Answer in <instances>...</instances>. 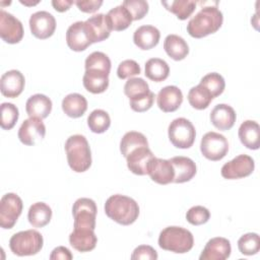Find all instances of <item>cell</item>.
Segmentation results:
<instances>
[{
    "label": "cell",
    "instance_id": "cell-1",
    "mask_svg": "<svg viewBox=\"0 0 260 260\" xmlns=\"http://www.w3.org/2000/svg\"><path fill=\"white\" fill-rule=\"evenodd\" d=\"M222 21V13L216 5L205 6L189 20L187 31L191 37L201 39L216 32L220 28Z\"/></svg>",
    "mask_w": 260,
    "mask_h": 260
},
{
    "label": "cell",
    "instance_id": "cell-2",
    "mask_svg": "<svg viewBox=\"0 0 260 260\" xmlns=\"http://www.w3.org/2000/svg\"><path fill=\"white\" fill-rule=\"evenodd\" d=\"M105 212L107 216L114 221L122 225H129L138 218L139 206L133 198L115 194L107 199Z\"/></svg>",
    "mask_w": 260,
    "mask_h": 260
},
{
    "label": "cell",
    "instance_id": "cell-3",
    "mask_svg": "<svg viewBox=\"0 0 260 260\" xmlns=\"http://www.w3.org/2000/svg\"><path fill=\"white\" fill-rule=\"evenodd\" d=\"M65 151L70 169L76 173H83L91 166V152L88 141L83 135L75 134L67 138Z\"/></svg>",
    "mask_w": 260,
    "mask_h": 260
},
{
    "label": "cell",
    "instance_id": "cell-4",
    "mask_svg": "<svg viewBox=\"0 0 260 260\" xmlns=\"http://www.w3.org/2000/svg\"><path fill=\"white\" fill-rule=\"evenodd\" d=\"M194 245V238L190 231L181 226H168L164 229L158 237V246L178 254L189 252Z\"/></svg>",
    "mask_w": 260,
    "mask_h": 260
},
{
    "label": "cell",
    "instance_id": "cell-5",
    "mask_svg": "<svg viewBox=\"0 0 260 260\" xmlns=\"http://www.w3.org/2000/svg\"><path fill=\"white\" fill-rule=\"evenodd\" d=\"M44 244L43 236L36 230H26L14 234L9 241V247L17 256H31L38 254Z\"/></svg>",
    "mask_w": 260,
    "mask_h": 260
},
{
    "label": "cell",
    "instance_id": "cell-6",
    "mask_svg": "<svg viewBox=\"0 0 260 260\" xmlns=\"http://www.w3.org/2000/svg\"><path fill=\"white\" fill-rule=\"evenodd\" d=\"M169 139L177 148H189L193 145L196 131L193 124L186 118H177L171 122L168 128Z\"/></svg>",
    "mask_w": 260,
    "mask_h": 260
},
{
    "label": "cell",
    "instance_id": "cell-7",
    "mask_svg": "<svg viewBox=\"0 0 260 260\" xmlns=\"http://www.w3.org/2000/svg\"><path fill=\"white\" fill-rule=\"evenodd\" d=\"M200 150L202 155L207 159L212 161L220 160L228 154V139L217 132H207L201 139Z\"/></svg>",
    "mask_w": 260,
    "mask_h": 260
},
{
    "label": "cell",
    "instance_id": "cell-8",
    "mask_svg": "<svg viewBox=\"0 0 260 260\" xmlns=\"http://www.w3.org/2000/svg\"><path fill=\"white\" fill-rule=\"evenodd\" d=\"M96 204L90 198L77 199L72 207V214L74 218V229H95Z\"/></svg>",
    "mask_w": 260,
    "mask_h": 260
},
{
    "label": "cell",
    "instance_id": "cell-9",
    "mask_svg": "<svg viewBox=\"0 0 260 260\" xmlns=\"http://www.w3.org/2000/svg\"><path fill=\"white\" fill-rule=\"evenodd\" d=\"M22 200L15 193H6L0 200V225L12 229L22 212Z\"/></svg>",
    "mask_w": 260,
    "mask_h": 260
},
{
    "label": "cell",
    "instance_id": "cell-10",
    "mask_svg": "<svg viewBox=\"0 0 260 260\" xmlns=\"http://www.w3.org/2000/svg\"><path fill=\"white\" fill-rule=\"evenodd\" d=\"M255 169L254 159L247 154H240L224 164L220 174L224 179L236 180L250 176Z\"/></svg>",
    "mask_w": 260,
    "mask_h": 260
},
{
    "label": "cell",
    "instance_id": "cell-11",
    "mask_svg": "<svg viewBox=\"0 0 260 260\" xmlns=\"http://www.w3.org/2000/svg\"><path fill=\"white\" fill-rule=\"evenodd\" d=\"M0 37L8 44H17L23 38L21 21L3 9L0 10Z\"/></svg>",
    "mask_w": 260,
    "mask_h": 260
},
{
    "label": "cell",
    "instance_id": "cell-12",
    "mask_svg": "<svg viewBox=\"0 0 260 260\" xmlns=\"http://www.w3.org/2000/svg\"><path fill=\"white\" fill-rule=\"evenodd\" d=\"M29 28L37 39L46 40L55 32L56 19L48 11H37L30 15Z\"/></svg>",
    "mask_w": 260,
    "mask_h": 260
},
{
    "label": "cell",
    "instance_id": "cell-13",
    "mask_svg": "<svg viewBox=\"0 0 260 260\" xmlns=\"http://www.w3.org/2000/svg\"><path fill=\"white\" fill-rule=\"evenodd\" d=\"M46 135V126L42 119L29 117L24 120L18 130V138L25 145H35Z\"/></svg>",
    "mask_w": 260,
    "mask_h": 260
},
{
    "label": "cell",
    "instance_id": "cell-14",
    "mask_svg": "<svg viewBox=\"0 0 260 260\" xmlns=\"http://www.w3.org/2000/svg\"><path fill=\"white\" fill-rule=\"evenodd\" d=\"M66 43L67 46L75 52L84 51L92 44L85 21H76L67 28Z\"/></svg>",
    "mask_w": 260,
    "mask_h": 260
},
{
    "label": "cell",
    "instance_id": "cell-15",
    "mask_svg": "<svg viewBox=\"0 0 260 260\" xmlns=\"http://www.w3.org/2000/svg\"><path fill=\"white\" fill-rule=\"evenodd\" d=\"M154 157L148 146H141L132 150L127 156V167L135 175H147L149 165Z\"/></svg>",
    "mask_w": 260,
    "mask_h": 260
},
{
    "label": "cell",
    "instance_id": "cell-16",
    "mask_svg": "<svg viewBox=\"0 0 260 260\" xmlns=\"http://www.w3.org/2000/svg\"><path fill=\"white\" fill-rule=\"evenodd\" d=\"M232 252V247L231 243L228 239L222 238V237H216L210 239L199 259L200 260H225L230 257Z\"/></svg>",
    "mask_w": 260,
    "mask_h": 260
},
{
    "label": "cell",
    "instance_id": "cell-17",
    "mask_svg": "<svg viewBox=\"0 0 260 260\" xmlns=\"http://www.w3.org/2000/svg\"><path fill=\"white\" fill-rule=\"evenodd\" d=\"M25 79L23 74L15 69L5 72L1 76L0 89L4 96L14 99L18 96L24 88Z\"/></svg>",
    "mask_w": 260,
    "mask_h": 260
},
{
    "label": "cell",
    "instance_id": "cell-18",
    "mask_svg": "<svg viewBox=\"0 0 260 260\" xmlns=\"http://www.w3.org/2000/svg\"><path fill=\"white\" fill-rule=\"evenodd\" d=\"M158 108L165 113L177 111L183 103V93L178 86L168 85L162 87L156 96Z\"/></svg>",
    "mask_w": 260,
    "mask_h": 260
},
{
    "label": "cell",
    "instance_id": "cell-19",
    "mask_svg": "<svg viewBox=\"0 0 260 260\" xmlns=\"http://www.w3.org/2000/svg\"><path fill=\"white\" fill-rule=\"evenodd\" d=\"M147 175H149L153 182L159 185H167L173 183L175 172L169 159H162L154 156L149 165Z\"/></svg>",
    "mask_w": 260,
    "mask_h": 260
},
{
    "label": "cell",
    "instance_id": "cell-20",
    "mask_svg": "<svg viewBox=\"0 0 260 260\" xmlns=\"http://www.w3.org/2000/svg\"><path fill=\"white\" fill-rule=\"evenodd\" d=\"M69 243L78 252H89L95 248L98 238L94 230L73 229L69 236Z\"/></svg>",
    "mask_w": 260,
    "mask_h": 260
},
{
    "label": "cell",
    "instance_id": "cell-21",
    "mask_svg": "<svg viewBox=\"0 0 260 260\" xmlns=\"http://www.w3.org/2000/svg\"><path fill=\"white\" fill-rule=\"evenodd\" d=\"M85 25L89 32L92 44L103 42L110 37L112 28L103 13L94 14L85 20Z\"/></svg>",
    "mask_w": 260,
    "mask_h": 260
},
{
    "label": "cell",
    "instance_id": "cell-22",
    "mask_svg": "<svg viewBox=\"0 0 260 260\" xmlns=\"http://www.w3.org/2000/svg\"><path fill=\"white\" fill-rule=\"evenodd\" d=\"M237 116L235 110L226 104L216 105L210 113V121L212 125L219 130H230L235 122Z\"/></svg>",
    "mask_w": 260,
    "mask_h": 260
},
{
    "label": "cell",
    "instance_id": "cell-23",
    "mask_svg": "<svg viewBox=\"0 0 260 260\" xmlns=\"http://www.w3.org/2000/svg\"><path fill=\"white\" fill-rule=\"evenodd\" d=\"M174 168V183H185L193 179L196 175V165L194 160L187 156H174L169 159Z\"/></svg>",
    "mask_w": 260,
    "mask_h": 260
},
{
    "label": "cell",
    "instance_id": "cell-24",
    "mask_svg": "<svg viewBox=\"0 0 260 260\" xmlns=\"http://www.w3.org/2000/svg\"><path fill=\"white\" fill-rule=\"evenodd\" d=\"M109 74L99 69H86L82 78L83 86L91 93H102L109 86Z\"/></svg>",
    "mask_w": 260,
    "mask_h": 260
},
{
    "label": "cell",
    "instance_id": "cell-25",
    "mask_svg": "<svg viewBox=\"0 0 260 260\" xmlns=\"http://www.w3.org/2000/svg\"><path fill=\"white\" fill-rule=\"evenodd\" d=\"M160 38L159 30L153 25H141L133 34L134 44L141 50L154 48Z\"/></svg>",
    "mask_w": 260,
    "mask_h": 260
},
{
    "label": "cell",
    "instance_id": "cell-26",
    "mask_svg": "<svg viewBox=\"0 0 260 260\" xmlns=\"http://www.w3.org/2000/svg\"><path fill=\"white\" fill-rule=\"evenodd\" d=\"M238 135L247 148L256 150L260 147V127L256 121H244L239 128Z\"/></svg>",
    "mask_w": 260,
    "mask_h": 260
},
{
    "label": "cell",
    "instance_id": "cell-27",
    "mask_svg": "<svg viewBox=\"0 0 260 260\" xmlns=\"http://www.w3.org/2000/svg\"><path fill=\"white\" fill-rule=\"evenodd\" d=\"M25 111L29 117L45 119L52 111V101L45 94H34L26 101Z\"/></svg>",
    "mask_w": 260,
    "mask_h": 260
},
{
    "label": "cell",
    "instance_id": "cell-28",
    "mask_svg": "<svg viewBox=\"0 0 260 260\" xmlns=\"http://www.w3.org/2000/svg\"><path fill=\"white\" fill-rule=\"evenodd\" d=\"M62 110L70 118H79L87 110V101L80 93H69L62 101Z\"/></svg>",
    "mask_w": 260,
    "mask_h": 260
},
{
    "label": "cell",
    "instance_id": "cell-29",
    "mask_svg": "<svg viewBox=\"0 0 260 260\" xmlns=\"http://www.w3.org/2000/svg\"><path fill=\"white\" fill-rule=\"evenodd\" d=\"M164 49L168 56L175 61L183 60L189 54V47L186 41L177 35H169L165 39Z\"/></svg>",
    "mask_w": 260,
    "mask_h": 260
},
{
    "label": "cell",
    "instance_id": "cell-30",
    "mask_svg": "<svg viewBox=\"0 0 260 260\" xmlns=\"http://www.w3.org/2000/svg\"><path fill=\"white\" fill-rule=\"evenodd\" d=\"M106 17L112 30H116V31H121L126 29L127 27H129V25L133 20L130 12L122 4L112 8L106 14Z\"/></svg>",
    "mask_w": 260,
    "mask_h": 260
},
{
    "label": "cell",
    "instance_id": "cell-31",
    "mask_svg": "<svg viewBox=\"0 0 260 260\" xmlns=\"http://www.w3.org/2000/svg\"><path fill=\"white\" fill-rule=\"evenodd\" d=\"M27 218L32 226L43 228L50 222L52 218V209L44 202H36L29 207Z\"/></svg>",
    "mask_w": 260,
    "mask_h": 260
},
{
    "label": "cell",
    "instance_id": "cell-32",
    "mask_svg": "<svg viewBox=\"0 0 260 260\" xmlns=\"http://www.w3.org/2000/svg\"><path fill=\"white\" fill-rule=\"evenodd\" d=\"M145 76L155 82L164 81L170 74L168 63L159 58H150L145 63Z\"/></svg>",
    "mask_w": 260,
    "mask_h": 260
},
{
    "label": "cell",
    "instance_id": "cell-33",
    "mask_svg": "<svg viewBox=\"0 0 260 260\" xmlns=\"http://www.w3.org/2000/svg\"><path fill=\"white\" fill-rule=\"evenodd\" d=\"M161 4L166 7L167 10L176 14V16L181 20H185L191 16L196 8V2L193 0L161 1Z\"/></svg>",
    "mask_w": 260,
    "mask_h": 260
},
{
    "label": "cell",
    "instance_id": "cell-34",
    "mask_svg": "<svg viewBox=\"0 0 260 260\" xmlns=\"http://www.w3.org/2000/svg\"><path fill=\"white\" fill-rule=\"evenodd\" d=\"M148 146L146 137L137 131H129L124 134L120 142V151L124 157H126L132 150L141 147Z\"/></svg>",
    "mask_w": 260,
    "mask_h": 260
},
{
    "label": "cell",
    "instance_id": "cell-35",
    "mask_svg": "<svg viewBox=\"0 0 260 260\" xmlns=\"http://www.w3.org/2000/svg\"><path fill=\"white\" fill-rule=\"evenodd\" d=\"M212 100L213 98L208 89L201 84L193 86L188 92V102L196 110L206 109Z\"/></svg>",
    "mask_w": 260,
    "mask_h": 260
},
{
    "label": "cell",
    "instance_id": "cell-36",
    "mask_svg": "<svg viewBox=\"0 0 260 260\" xmlns=\"http://www.w3.org/2000/svg\"><path fill=\"white\" fill-rule=\"evenodd\" d=\"M87 125L93 133H104L111 125V118L109 114L101 109L92 111L87 117Z\"/></svg>",
    "mask_w": 260,
    "mask_h": 260
},
{
    "label": "cell",
    "instance_id": "cell-37",
    "mask_svg": "<svg viewBox=\"0 0 260 260\" xmlns=\"http://www.w3.org/2000/svg\"><path fill=\"white\" fill-rule=\"evenodd\" d=\"M149 91L148 83L140 77H131L124 85V93L129 98V101L141 98Z\"/></svg>",
    "mask_w": 260,
    "mask_h": 260
},
{
    "label": "cell",
    "instance_id": "cell-38",
    "mask_svg": "<svg viewBox=\"0 0 260 260\" xmlns=\"http://www.w3.org/2000/svg\"><path fill=\"white\" fill-rule=\"evenodd\" d=\"M199 84L207 88L213 99L220 95L223 92L225 87V81L223 77L216 72H211L204 75L201 78Z\"/></svg>",
    "mask_w": 260,
    "mask_h": 260
},
{
    "label": "cell",
    "instance_id": "cell-39",
    "mask_svg": "<svg viewBox=\"0 0 260 260\" xmlns=\"http://www.w3.org/2000/svg\"><path fill=\"white\" fill-rule=\"evenodd\" d=\"M239 251L247 256L255 255L260 250V239L256 233H248L238 240Z\"/></svg>",
    "mask_w": 260,
    "mask_h": 260
},
{
    "label": "cell",
    "instance_id": "cell-40",
    "mask_svg": "<svg viewBox=\"0 0 260 260\" xmlns=\"http://www.w3.org/2000/svg\"><path fill=\"white\" fill-rule=\"evenodd\" d=\"M85 70L86 69H99L110 73L111 71V60L110 58L103 52H92L89 54L84 63Z\"/></svg>",
    "mask_w": 260,
    "mask_h": 260
},
{
    "label": "cell",
    "instance_id": "cell-41",
    "mask_svg": "<svg viewBox=\"0 0 260 260\" xmlns=\"http://www.w3.org/2000/svg\"><path fill=\"white\" fill-rule=\"evenodd\" d=\"M18 109L11 103L1 104V128L10 130L14 127L18 120Z\"/></svg>",
    "mask_w": 260,
    "mask_h": 260
},
{
    "label": "cell",
    "instance_id": "cell-42",
    "mask_svg": "<svg viewBox=\"0 0 260 260\" xmlns=\"http://www.w3.org/2000/svg\"><path fill=\"white\" fill-rule=\"evenodd\" d=\"M210 218L209 210L201 205L191 207L186 213V219L193 225H201L206 223Z\"/></svg>",
    "mask_w": 260,
    "mask_h": 260
},
{
    "label": "cell",
    "instance_id": "cell-43",
    "mask_svg": "<svg viewBox=\"0 0 260 260\" xmlns=\"http://www.w3.org/2000/svg\"><path fill=\"white\" fill-rule=\"evenodd\" d=\"M122 5L130 12L133 20L142 19L148 12V3L144 0H125Z\"/></svg>",
    "mask_w": 260,
    "mask_h": 260
},
{
    "label": "cell",
    "instance_id": "cell-44",
    "mask_svg": "<svg viewBox=\"0 0 260 260\" xmlns=\"http://www.w3.org/2000/svg\"><path fill=\"white\" fill-rule=\"evenodd\" d=\"M141 72L139 64L131 59L122 61L117 69V75L120 79L130 78L132 76L138 75Z\"/></svg>",
    "mask_w": 260,
    "mask_h": 260
},
{
    "label": "cell",
    "instance_id": "cell-45",
    "mask_svg": "<svg viewBox=\"0 0 260 260\" xmlns=\"http://www.w3.org/2000/svg\"><path fill=\"white\" fill-rule=\"evenodd\" d=\"M154 93L152 91H149L147 94L135 99V100H130V107L133 111L138 112V113H142V112H146L147 110H149L154 102Z\"/></svg>",
    "mask_w": 260,
    "mask_h": 260
},
{
    "label": "cell",
    "instance_id": "cell-46",
    "mask_svg": "<svg viewBox=\"0 0 260 260\" xmlns=\"http://www.w3.org/2000/svg\"><path fill=\"white\" fill-rule=\"evenodd\" d=\"M157 253L156 251L148 245H140L136 247L131 255L132 260H140V259H146V260H156L157 259Z\"/></svg>",
    "mask_w": 260,
    "mask_h": 260
},
{
    "label": "cell",
    "instance_id": "cell-47",
    "mask_svg": "<svg viewBox=\"0 0 260 260\" xmlns=\"http://www.w3.org/2000/svg\"><path fill=\"white\" fill-rule=\"evenodd\" d=\"M78 9L85 13H93L95 12L103 4L102 0H78L74 1Z\"/></svg>",
    "mask_w": 260,
    "mask_h": 260
},
{
    "label": "cell",
    "instance_id": "cell-48",
    "mask_svg": "<svg viewBox=\"0 0 260 260\" xmlns=\"http://www.w3.org/2000/svg\"><path fill=\"white\" fill-rule=\"evenodd\" d=\"M73 256L70 250L63 246H59L55 248L50 255L51 260H71Z\"/></svg>",
    "mask_w": 260,
    "mask_h": 260
},
{
    "label": "cell",
    "instance_id": "cell-49",
    "mask_svg": "<svg viewBox=\"0 0 260 260\" xmlns=\"http://www.w3.org/2000/svg\"><path fill=\"white\" fill-rule=\"evenodd\" d=\"M74 3L72 0H53L52 5L55 10L59 12H64L70 8V6Z\"/></svg>",
    "mask_w": 260,
    "mask_h": 260
}]
</instances>
